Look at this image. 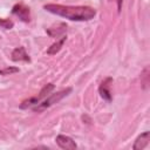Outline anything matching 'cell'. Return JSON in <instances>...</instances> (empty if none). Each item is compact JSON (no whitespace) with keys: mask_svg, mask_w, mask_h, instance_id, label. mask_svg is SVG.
Segmentation results:
<instances>
[{"mask_svg":"<svg viewBox=\"0 0 150 150\" xmlns=\"http://www.w3.org/2000/svg\"><path fill=\"white\" fill-rule=\"evenodd\" d=\"M70 91H71V88H66V89L60 90V91H57V93L50 94L49 96H46L42 102H39L38 104H35V105L33 107V110H34V111H38V112H41V111L46 110L47 108L52 107L53 104L57 103L59 101H61L63 97H66L68 94H70Z\"/></svg>","mask_w":150,"mask_h":150,"instance_id":"7a4b0ae2","label":"cell"},{"mask_svg":"<svg viewBox=\"0 0 150 150\" xmlns=\"http://www.w3.org/2000/svg\"><path fill=\"white\" fill-rule=\"evenodd\" d=\"M11 59H12L14 62H18V61H26V62H29V61H30L29 55L26 53L25 47H18V48L13 49L12 55H11Z\"/></svg>","mask_w":150,"mask_h":150,"instance_id":"52a82bcc","label":"cell"},{"mask_svg":"<svg viewBox=\"0 0 150 150\" xmlns=\"http://www.w3.org/2000/svg\"><path fill=\"white\" fill-rule=\"evenodd\" d=\"M43 8L55 15L69 19L71 21H88L96 15V9L89 6H63L56 4H47Z\"/></svg>","mask_w":150,"mask_h":150,"instance_id":"6da1fadb","label":"cell"},{"mask_svg":"<svg viewBox=\"0 0 150 150\" xmlns=\"http://www.w3.org/2000/svg\"><path fill=\"white\" fill-rule=\"evenodd\" d=\"M66 30H67V25L63 23V22H60L57 26L48 28V29H47V33H48V35L52 36V38H57V36H60V35H63V34L66 33Z\"/></svg>","mask_w":150,"mask_h":150,"instance_id":"9c48e42d","label":"cell"},{"mask_svg":"<svg viewBox=\"0 0 150 150\" xmlns=\"http://www.w3.org/2000/svg\"><path fill=\"white\" fill-rule=\"evenodd\" d=\"M54 88H55V86H54L53 83L46 84V86L40 90V93H39L38 95H35V96H33V97H30V98H28V100H25V101L20 104V108H21V109H26V108H28V107H32V105L38 104L42 98H45L46 96H48V94H50L52 90H54Z\"/></svg>","mask_w":150,"mask_h":150,"instance_id":"3957f363","label":"cell"},{"mask_svg":"<svg viewBox=\"0 0 150 150\" xmlns=\"http://www.w3.org/2000/svg\"><path fill=\"white\" fill-rule=\"evenodd\" d=\"M12 13L14 15H16L20 20H22L23 22H29L30 20V12H29V7L25 6L23 4H16L13 8H12Z\"/></svg>","mask_w":150,"mask_h":150,"instance_id":"5b68a950","label":"cell"},{"mask_svg":"<svg viewBox=\"0 0 150 150\" xmlns=\"http://www.w3.org/2000/svg\"><path fill=\"white\" fill-rule=\"evenodd\" d=\"M117 1V8H118V12L121 11V6H122V0H116Z\"/></svg>","mask_w":150,"mask_h":150,"instance_id":"5bb4252c","label":"cell"},{"mask_svg":"<svg viewBox=\"0 0 150 150\" xmlns=\"http://www.w3.org/2000/svg\"><path fill=\"white\" fill-rule=\"evenodd\" d=\"M64 41H66V36L62 35L60 40H57L55 43H53V45L47 49V54H48V55H55L56 53H59V52L61 50V48H62Z\"/></svg>","mask_w":150,"mask_h":150,"instance_id":"30bf717a","label":"cell"},{"mask_svg":"<svg viewBox=\"0 0 150 150\" xmlns=\"http://www.w3.org/2000/svg\"><path fill=\"white\" fill-rule=\"evenodd\" d=\"M149 139H150V132L149 131H145V132L141 134L136 138V141H135V143L132 145V149L134 150H142V149H144L148 145Z\"/></svg>","mask_w":150,"mask_h":150,"instance_id":"ba28073f","label":"cell"},{"mask_svg":"<svg viewBox=\"0 0 150 150\" xmlns=\"http://www.w3.org/2000/svg\"><path fill=\"white\" fill-rule=\"evenodd\" d=\"M111 83H112V79L111 77H105L102 82H101V84H100V87H98V93H100V95H101V97L103 98V100H105V101H108V102H110L111 101V97H112V95H111Z\"/></svg>","mask_w":150,"mask_h":150,"instance_id":"277c9868","label":"cell"},{"mask_svg":"<svg viewBox=\"0 0 150 150\" xmlns=\"http://www.w3.org/2000/svg\"><path fill=\"white\" fill-rule=\"evenodd\" d=\"M141 83L143 86L144 89L148 88L149 86V67H145L141 74Z\"/></svg>","mask_w":150,"mask_h":150,"instance_id":"8fae6325","label":"cell"},{"mask_svg":"<svg viewBox=\"0 0 150 150\" xmlns=\"http://www.w3.org/2000/svg\"><path fill=\"white\" fill-rule=\"evenodd\" d=\"M55 141H56V144L61 149H64V150H75L77 146L75 141H73V138L66 135H57Z\"/></svg>","mask_w":150,"mask_h":150,"instance_id":"8992f818","label":"cell"},{"mask_svg":"<svg viewBox=\"0 0 150 150\" xmlns=\"http://www.w3.org/2000/svg\"><path fill=\"white\" fill-rule=\"evenodd\" d=\"M14 26V22L9 19H0V27L4 28V29H11L13 28Z\"/></svg>","mask_w":150,"mask_h":150,"instance_id":"7c38bea8","label":"cell"},{"mask_svg":"<svg viewBox=\"0 0 150 150\" xmlns=\"http://www.w3.org/2000/svg\"><path fill=\"white\" fill-rule=\"evenodd\" d=\"M18 71H19V68L16 67H6L4 69H0V75H11Z\"/></svg>","mask_w":150,"mask_h":150,"instance_id":"4fadbf2b","label":"cell"}]
</instances>
